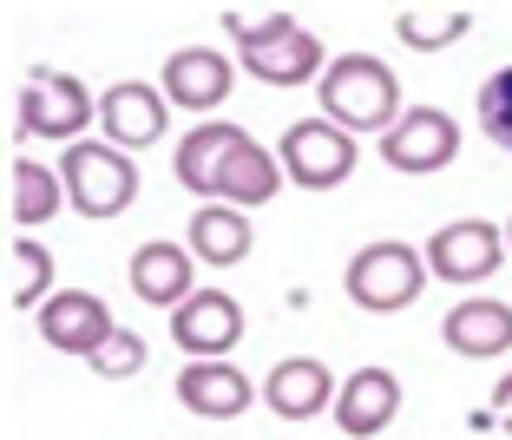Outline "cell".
I'll return each mask as SVG.
<instances>
[{
  "instance_id": "1",
  "label": "cell",
  "mask_w": 512,
  "mask_h": 440,
  "mask_svg": "<svg viewBox=\"0 0 512 440\" xmlns=\"http://www.w3.org/2000/svg\"><path fill=\"white\" fill-rule=\"evenodd\" d=\"M316 99H322V119L342 125L348 138L355 132H394V119H401V79H394L388 60H375V53H342V60H329V73L316 79Z\"/></svg>"
},
{
  "instance_id": "2",
  "label": "cell",
  "mask_w": 512,
  "mask_h": 440,
  "mask_svg": "<svg viewBox=\"0 0 512 440\" xmlns=\"http://www.w3.org/2000/svg\"><path fill=\"white\" fill-rule=\"evenodd\" d=\"M60 184H66V204L79 217L106 224V217H119L138 198V165H132V152H119L106 138H79L60 158Z\"/></svg>"
},
{
  "instance_id": "3",
  "label": "cell",
  "mask_w": 512,
  "mask_h": 440,
  "mask_svg": "<svg viewBox=\"0 0 512 440\" xmlns=\"http://www.w3.org/2000/svg\"><path fill=\"white\" fill-rule=\"evenodd\" d=\"M427 289V257L414 243H362L355 257H348V303L368 309V316H401V309L421 303Z\"/></svg>"
},
{
  "instance_id": "4",
  "label": "cell",
  "mask_w": 512,
  "mask_h": 440,
  "mask_svg": "<svg viewBox=\"0 0 512 440\" xmlns=\"http://www.w3.org/2000/svg\"><path fill=\"white\" fill-rule=\"evenodd\" d=\"M276 158H283L289 184H302V191H335V184L355 178L362 145L329 119H296L283 138H276Z\"/></svg>"
},
{
  "instance_id": "5",
  "label": "cell",
  "mask_w": 512,
  "mask_h": 440,
  "mask_svg": "<svg viewBox=\"0 0 512 440\" xmlns=\"http://www.w3.org/2000/svg\"><path fill=\"white\" fill-rule=\"evenodd\" d=\"M421 257H427V276H440V283H453V289H473V283H486L512 250H506V230L499 224H486V217H453V224H440L434 237H427Z\"/></svg>"
},
{
  "instance_id": "6",
  "label": "cell",
  "mask_w": 512,
  "mask_h": 440,
  "mask_svg": "<svg viewBox=\"0 0 512 440\" xmlns=\"http://www.w3.org/2000/svg\"><path fill=\"white\" fill-rule=\"evenodd\" d=\"M92 119H99V106H92V92L79 86L73 73H53V66L27 73V86H20V132L27 138L79 145V132H86Z\"/></svg>"
},
{
  "instance_id": "7",
  "label": "cell",
  "mask_w": 512,
  "mask_h": 440,
  "mask_svg": "<svg viewBox=\"0 0 512 440\" xmlns=\"http://www.w3.org/2000/svg\"><path fill=\"white\" fill-rule=\"evenodd\" d=\"M453 158H460V125L440 106H407L394 119V132L381 138V165L401 171V178H434Z\"/></svg>"
},
{
  "instance_id": "8",
  "label": "cell",
  "mask_w": 512,
  "mask_h": 440,
  "mask_svg": "<svg viewBox=\"0 0 512 440\" xmlns=\"http://www.w3.org/2000/svg\"><path fill=\"white\" fill-rule=\"evenodd\" d=\"M171 125V99L165 86H145V79H119V86L99 92V132H106V145H119V152H145V145H158Z\"/></svg>"
},
{
  "instance_id": "9",
  "label": "cell",
  "mask_w": 512,
  "mask_h": 440,
  "mask_svg": "<svg viewBox=\"0 0 512 440\" xmlns=\"http://www.w3.org/2000/svg\"><path fill=\"white\" fill-rule=\"evenodd\" d=\"M40 342L46 349H60V355H79V362H92V355L112 342V309L106 296H92V289H53V303L40 309Z\"/></svg>"
},
{
  "instance_id": "10",
  "label": "cell",
  "mask_w": 512,
  "mask_h": 440,
  "mask_svg": "<svg viewBox=\"0 0 512 440\" xmlns=\"http://www.w3.org/2000/svg\"><path fill=\"white\" fill-rule=\"evenodd\" d=\"M171 342L191 362H224V349L243 342V303L224 289H197L184 309H171Z\"/></svg>"
},
{
  "instance_id": "11",
  "label": "cell",
  "mask_w": 512,
  "mask_h": 440,
  "mask_svg": "<svg viewBox=\"0 0 512 440\" xmlns=\"http://www.w3.org/2000/svg\"><path fill=\"white\" fill-rule=\"evenodd\" d=\"M256 395H263V388H256L237 362H184L178 368V401L197 421H237V414H250Z\"/></svg>"
},
{
  "instance_id": "12",
  "label": "cell",
  "mask_w": 512,
  "mask_h": 440,
  "mask_svg": "<svg viewBox=\"0 0 512 440\" xmlns=\"http://www.w3.org/2000/svg\"><path fill=\"white\" fill-rule=\"evenodd\" d=\"M237 66L250 79H263V86H316V79L329 73V53H322V40L296 20V27H283L276 40L237 53Z\"/></svg>"
},
{
  "instance_id": "13",
  "label": "cell",
  "mask_w": 512,
  "mask_h": 440,
  "mask_svg": "<svg viewBox=\"0 0 512 440\" xmlns=\"http://www.w3.org/2000/svg\"><path fill=\"white\" fill-rule=\"evenodd\" d=\"M191 270H197V257H191V243H165V237H151V243H138L132 250V296L138 303H151V309H184L197 296L191 289Z\"/></svg>"
},
{
  "instance_id": "14",
  "label": "cell",
  "mask_w": 512,
  "mask_h": 440,
  "mask_svg": "<svg viewBox=\"0 0 512 440\" xmlns=\"http://www.w3.org/2000/svg\"><path fill=\"white\" fill-rule=\"evenodd\" d=\"M165 99L184 112H217L230 99V86H237V73H230V60L217 53V46H178L165 60Z\"/></svg>"
},
{
  "instance_id": "15",
  "label": "cell",
  "mask_w": 512,
  "mask_h": 440,
  "mask_svg": "<svg viewBox=\"0 0 512 440\" xmlns=\"http://www.w3.org/2000/svg\"><path fill=\"white\" fill-rule=\"evenodd\" d=\"M335 427H342L348 440H375L381 427H394V414H401V381L388 375V368H355V375L342 381V395H335Z\"/></svg>"
},
{
  "instance_id": "16",
  "label": "cell",
  "mask_w": 512,
  "mask_h": 440,
  "mask_svg": "<svg viewBox=\"0 0 512 440\" xmlns=\"http://www.w3.org/2000/svg\"><path fill=\"white\" fill-rule=\"evenodd\" d=\"M440 342L453 355H467V362H493V355L512 349V303L499 296H460L440 322Z\"/></svg>"
},
{
  "instance_id": "17",
  "label": "cell",
  "mask_w": 512,
  "mask_h": 440,
  "mask_svg": "<svg viewBox=\"0 0 512 440\" xmlns=\"http://www.w3.org/2000/svg\"><path fill=\"white\" fill-rule=\"evenodd\" d=\"M263 401H270L283 421H309V414L335 408L329 362H316V355H289V362H276L270 375H263Z\"/></svg>"
},
{
  "instance_id": "18",
  "label": "cell",
  "mask_w": 512,
  "mask_h": 440,
  "mask_svg": "<svg viewBox=\"0 0 512 440\" xmlns=\"http://www.w3.org/2000/svg\"><path fill=\"white\" fill-rule=\"evenodd\" d=\"M243 125L237 119H204V125H191L184 132V145H178V158H171V171H178V184L184 191H197V198H217V171H224V158L243 145Z\"/></svg>"
},
{
  "instance_id": "19",
  "label": "cell",
  "mask_w": 512,
  "mask_h": 440,
  "mask_svg": "<svg viewBox=\"0 0 512 440\" xmlns=\"http://www.w3.org/2000/svg\"><path fill=\"white\" fill-rule=\"evenodd\" d=\"M276 191H283V158H276L270 145L243 138L237 152L224 158V171H217V198H211V204H230V211H256V204H270Z\"/></svg>"
},
{
  "instance_id": "20",
  "label": "cell",
  "mask_w": 512,
  "mask_h": 440,
  "mask_svg": "<svg viewBox=\"0 0 512 440\" xmlns=\"http://www.w3.org/2000/svg\"><path fill=\"white\" fill-rule=\"evenodd\" d=\"M7 211H14L20 230L53 224V217L66 211V184H60V171L33 165V158H14V165H7Z\"/></svg>"
},
{
  "instance_id": "21",
  "label": "cell",
  "mask_w": 512,
  "mask_h": 440,
  "mask_svg": "<svg viewBox=\"0 0 512 440\" xmlns=\"http://www.w3.org/2000/svg\"><path fill=\"white\" fill-rule=\"evenodd\" d=\"M191 257L211 263V270H230V263L250 257V217L230 211V204H204V211L191 217Z\"/></svg>"
},
{
  "instance_id": "22",
  "label": "cell",
  "mask_w": 512,
  "mask_h": 440,
  "mask_svg": "<svg viewBox=\"0 0 512 440\" xmlns=\"http://www.w3.org/2000/svg\"><path fill=\"white\" fill-rule=\"evenodd\" d=\"M46 303H53V250L20 230V237H7V309L40 316Z\"/></svg>"
},
{
  "instance_id": "23",
  "label": "cell",
  "mask_w": 512,
  "mask_h": 440,
  "mask_svg": "<svg viewBox=\"0 0 512 440\" xmlns=\"http://www.w3.org/2000/svg\"><path fill=\"white\" fill-rule=\"evenodd\" d=\"M467 33H473V7H421V0H407L394 14V40L407 53H440V46L467 40Z\"/></svg>"
},
{
  "instance_id": "24",
  "label": "cell",
  "mask_w": 512,
  "mask_h": 440,
  "mask_svg": "<svg viewBox=\"0 0 512 440\" xmlns=\"http://www.w3.org/2000/svg\"><path fill=\"white\" fill-rule=\"evenodd\" d=\"M480 132L493 138L499 152H512V66H499L480 86Z\"/></svg>"
},
{
  "instance_id": "25",
  "label": "cell",
  "mask_w": 512,
  "mask_h": 440,
  "mask_svg": "<svg viewBox=\"0 0 512 440\" xmlns=\"http://www.w3.org/2000/svg\"><path fill=\"white\" fill-rule=\"evenodd\" d=\"M145 362H151V349H145V335H132V329H112V342L99 355H92V375H106V381H132V375H145Z\"/></svg>"
},
{
  "instance_id": "26",
  "label": "cell",
  "mask_w": 512,
  "mask_h": 440,
  "mask_svg": "<svg viewBox=\"0 0 512 440\" xmlns=\"http://www.w3.org/2000/svg\"><path fill=\"white\" fill-rule=\"evenodd\" d=\"M493 414H499V421H512V375L493 388Z\"/></svg>"
},
{
  "instance_id": "27",
  "label": "cell",
  "mask_w": 512,
  "mask_h": 440,
  "mask_svg": "<svg viewBox=\"0 0 512 440\" xmlns=\"http://www.w3.org/2000/svg\"><path fill=\"white\" fill-rule=\"evenodd\" d=\"M506 250H512V217H506Z\"/></svg>"
},
{
  "instance_id": "28",
  "label": "cell",
  "mask_w": 512,
  "mask_h": 440,
  "mask_svg": "<svg viewBox=\"0 0 512 440\" xmlns=\"http://www.w3.org/2000/svg\"><path fill=\"white\" fill-rule=\"evenodd\" d=\"M499 427H506V434H512V421H499Z\"/></svg>"
}]
</instances>
